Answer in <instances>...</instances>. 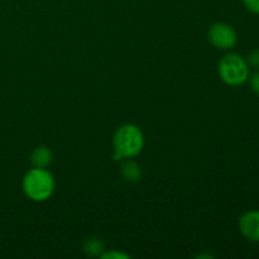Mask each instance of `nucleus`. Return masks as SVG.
<instances>
[{"label": "nucleus", "instance_id": "nucleus-7", "mask_svg": "<svg viewBox=\"0 0 259 259\" xmlns=\"http://www.w3.org/2000/svg\"><path fill=\"white\" fill-rule=\"evenodd\" d=\"M121 175L125 179V181L128 182H138L142 177V171L141 167L136 163V162L132 161H125L121 164L120 169Z\"/></svg>", "mask_w": 259, "mask_h": 259}, {"label": "nucleus", "instance_id": "nucleus-1", "mask_svg": "<svg viewBox=\"0 0 259 259\" xmlns=\"http://www.w3.org/2000/svg\"><path fill=\"white\" fill-rule=\"evenodd\" d=\"M113 146L115 161L137 156L143 149V133L138 126L133 125V124H125V125L120 126L114 134Z\"/></svg>", "mask_w": 259, "mask_h": 259}, {"label": "nucleus", "instance_id": "nucleus-10", "mask_svg": "<svg viewBox=\"0 0 259 259\" xmlns=\"http://www.w3.org/2000/svg\"><path fill=\"white\" fill-rule=\"evenodd\" d=\"M247 62L248 65L252 66V67L259 68V50H254L249 53Z\"/></svg>", "mask_w": 259, "mask_h": 259}, {"label": "nucleus", "instance_id": "nucleus-5", "mask_svg": "<svg viewBox=\"0 0 259 259\" xmlns=\"http://www.w3.org/2000/svg\"><path fill=\"white\" fill-rule=\"evenodd\" d=\"M239 229L250 242H259V211L252 210L240 218Z\"/></svg>", "mask_w": 259, "mask_h": 259}, {"label": "nucleus", "instance_id": "nucleus-4", "mask_svg": "<svg viewBox=\"0 0 259 259\" xmlns=\"http://www.w3.org/2000/svg\"><path fill=\"white\" fill-rule=\"evenodd\" d=\"M209 39L217 48L230 50L237 45L238 35L234 28L227 23H215L209 30Z\"/></svg>", "mask_w": 259, "mask_h": 259}, {"label": "nucleus", "instance_id": "nucleus-12", "mask_svg": "<svg viewBox=\"0 0 259 259\" xmlns=\"http://www.w3.org/2000/svg\"><path fill=\"white\" fill-rule=\"evenodd\" d=\"M250 89L259 95V71L250 76Z\"/></svg>", "mask_w": 259, "mask_h": 259}, {"label": "nucleus", "instance_id": "nucleus-3", "mask_svg": "<svg viewBox=\"0 0 259 259\" xmlns=\"http://www.w3.org/2000/svg\"><path fill=\"white\" fill-rule=\"evenodd\" d=\"M219 75L228 85H243L249 78V65L242 56L237 53H229L220 61Z\"/></svg>", "mask_w": 259, "mask_h": 259}, {"label": "nucleus", "instance_id": "nucleus-11", "mask_svg": "<svg viewBox=\"0 0 259 259\" xmlns=\"http://www.w3.org/2000/svg\"><path fill=\"white\" fill-rule=\"evenodd\" d=\"M243 3L249 12L259 14V0H243Z\"/></svg>", "mask_w": 259, "mask_h": 259}, {"label": "nucleus", "instance_id": "nucleus-6", "mask_svg": "<svg viewBox=\"0 0 259 259\" xmlns=\"http://www.w3.org/2000/svg\"><path fill=\"white\" fill-rule=\"evenodd\" d=\"M30 162L35 168H46L52 162V152L47 147H37L30 156Z\"/></svg>", "mask_w": 259, "mask_h": 259}, {"label": "nucleus", "instance_id": "nucleus-2", "mask_svg": "<svg viewBox=\"0 0 259 259\" xmlns=\"http://www.w3.org/2000/svg\"><path fill=\"white\" fill-rule=\"evenodd\" d=\"M23 190L29 199L45 201L55 191V179L45 168H32L23 179Z\"/></svg>", "mask_w": 259, "mask_h": 259}, {"label": "nucleus", "instance_id": "nucleus-8", "mask_svg": "<svg viewBox=\"0 0 259 259\" xmlns=\"http://www.w3.org/2000/svg\"><path fill=\"white\" fill-rule=\"evenodd\" d=\"M83 252L86 254L91 255V257H96V255H101L104 252V243L101 242L99 238L96 237H90L88 239H85L83 242Z\"/></svg>", "mask_w": 259, "mask_h": 259}, {"label": "nucleus", "instance_id": "nucleus-9", "mask_svg": "<svg viewBox=\"0 0 259 259\" xmlns=\"http://www.w3.org/2000/svg\"><path fill=\"white\" fill-rule=\"evenodd\" d=\"M100 257L104 259H128L129 255L118 252V250H110V252L108 253H103Z\"/></svg>", "mask_w": 259, "mask_h": 259}]
</instances>
